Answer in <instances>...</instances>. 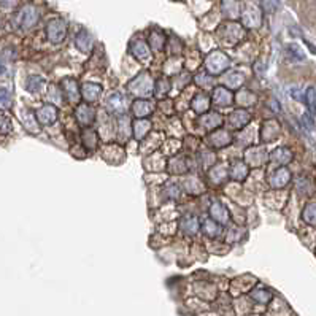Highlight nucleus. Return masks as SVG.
I'll return each mask as SVG.
<instances>
[{"label":"nucleus","mask_w":316,"mask_h":316,"mask_svg":"<svg viewBox=\"0 0 316 316\" xmlns=\"http://www.w3.org/2000/svg\"><path fill=\"white\" fill-rule=\"evenodd\" d=\"M302 218L305 222L311 226H316V204H310L303 208V213H302Z\"/></svg>","instance_id":"18"},{"label":"nucleus","mask_w":316,"mask_h":316,"mask_svg":"<svg viewBox=\"0 0 316 316\" xmlns=\"http://www.w3.org/2000/svg\"><path fill=\"white\" fill-rule=\"evenodd\" d=\"M11 103V97L8 94V91L0 89V107H10Z\"/></svg>","instance_id":"29"},{"label":"nucleus","mask_w":316,"mask_h":316,"mask_svg":"<svg viewBox=\"0 0 316 316\" xmlns=\"http://www.w3.org/2000/svg\"><path fill=\"white\" fill-rule=\"evenodd\" d=\"M213 99H215L216 105H221V107H227V105H230V102H232V94L224 88H218L215 91Z\"/></svg>","instance_id":"10"},{"label":"nucleus","mask_w":316,"mask_h":316,"mask_svg":"<svg viewBox=\"0 0 316 316\" xmlns=\"http://www.w3.org/2000/svg\"><path fill=\"white\" fill-rule=\"evenodd\" d=\"M37 120L42 124H53L57 120V108L54 105H43L37 111Z\"/></svg>","instance_id":"4"},{"label":"nucleus","mask_w":316,"mask_h":316,"mask_svg":"<svg viewBox=\"0 0 316 316\" xmlns=\"http://www.w3.org/2000/svg\"><path fill=\"white\" fill-rule=\"evenodd\" d=\"M248 121H250V114L247 111H235L230 116V120H229V123L235 129L242 127L243 124H247Z\"/></svg>","instance_id":"16"},{"label":"nucleus","mask_w":316,"mask_h":316,"mask_svg":"<svg viewBox=\"0 0 316 316\" xmlns=\"http://www.w3.org/2000/svg\"><path fill=\"white\" fill-rule=\"evenodd\" d=\"M5 72V67L2 65V64H0V73H4Z\"/></svg>","instance_id":"32"},{"label":"nucleus","mask_w":316,"mask_h":316,"mask_svg":"<svg viewBox=\"0 0 316 316\" xmlns=\"http://www.w3.org/2000/svg\"><path fill=\"white\" fill-rule=\"evenodd\" d=\"M18 2H19V0H2V5L7 7V8H11V7H15Z\"/></svg>","instance_id":"31"},{"label":"nucleus","mask_w":316,"mask_h":316,"mask_svg":"<svg viewBox=\"0 0 316 316\" xmlns=\"http://www.w3.org/2000/svg\"><path fill=\"white\" fill-rule=\"evenodd\" d=\"M151 111H153V105H151L149 102L146 100H138L134 103V113L135 116H138V118H142V116H148Z\"/></svg>","instance_id":"15"},{"label":"nucleus","mask_w":316,"mask_h":316,"mask_svg":"<svg viewBox=\"0 0 316 316\" xmlns=\"http://www.w3.org/2000/svg\"><path fill=\"white\" fill-rule=\"evenodd\" d=\"M210 215H212L219 222H227L229 221V212L222 204H213L210 208Z\"/></svg>","instance_id":"9"},{"label":"nucleus","mask_w":316,"mask_h":316,"mask_svg":"<svg viewBox=\"0 0 316 316\" xmlns=\"http://www.w3.org/2000/svg\"><path fill=\"white\" fill-rule=\"evenodd\" d=\"M43 86H45V80L42 76H29L27 83H26V88L30 92H38L43 89Z\"/></svg>","instance_id":"19"},{"label":"nucleus","mask_w":316,"mask_h":316,"mask_svg":"<svg viewBox=\"0 0 316 316\" xmlns=\"http://www.w3.org/2000/svg\"><path fill=\"white\" fill-rule=\"evenodd\" d=\"M305 99H307V107L310 110L311 120H313L316 116V89L314 88H308L307 94H305Z\"/></svg>","instance_id":"20"},{"label":"nucleus","mask_w":316,"mask_h":316,"mask_svg":"<svg viewBox=\"0 0 316 316\" xmlns=\"http://www.w3.org/2000/svg\"><path fill=\"white\" fill-rule=\"evenodd\" d=\"M192 107H194L195 111H204V110H207V108H208V100H207V97H205V96H199V97H195V100H194V103H192Z\"/></svg>","instance_id":"25"},{"label":"nucleus","mask_w":316,"mask_h":316,"mask_svg":"<svg viewBox=\"0 0 316 316\" xmlns=\"http://www.w3.org/2000/svg\"><path fill=\"white\" fill-rule=\"evenodd\" d=\"M108 108L113 113H123L127 108V105L124 103L121 94H111V97L108 99Z\"/></svg>","instance_id":"11"},{"label":"nucleus","mask_w":316,"mask_h":316,"mask_svg":"<svg viewBox=\"0 0 316 316\" xmlns=\"http://www.w3.org/2000/svg\"><path fill=\"white\" fill-rule=\"evenodd\" d=\"M262 7L268 13H273L278 8V0H262Z\"/></svg>","instance_id":"27"},{"label":"nucleus","mask_w":316,"mask_h":316,"mask_svg":"<svg viewBox=\"0 0 316 316\" xmlns=\"http://www.w3.org/2000/svg\"><path fill=\"white\" fill-rule=\"evenodd\" d=\"M251 296H253L254 300L261 302V303H267L268 300L272 299V294H270V292H268L267 289H256Z\"/></svg>","instance_id":"23"},{"label":"nucleus","mask_w":316,"mask_h":316,"mask_svg":"<svg viewBox=\"0 0 316 316\" xmlns=\"http://www.w3.org/2000/svg\"><path fill=\"white\" fill-rule=\"evenodd\" d=\"M218 124H221L219 114H212V120H204V126H205L207 129H215Z\"/></svg>","instance_id":"28"},{"label":"nucleus","mask_w":316,"mask_h":316,"mask_svg":"<svg viewBox=\"0 0 316 316\" xmlns=\"http://www.w3.org/2000/svg\"><path fill=\"white\" fill-rule=\"evenodd\" d=\"M205 64L212 73H221L222 70H226L229 67V57L226 54H222L221 51H213L207 56Z\"/></svg>","instance_id":"2"},{"label":"nucleus","mask_w":316,"mask_h":316,"mask_svg":"<svg viewBox=\"0 0 316 316\" xmlns=\"http://www.w3.org/2000/svg\"><path fill=\"white\" fill-rule=\"evenodd\" d=\"M11 131V121L8 120V116L0 113V132L2 134H8Z\"/></svg>","instance_id":"26"},{"label":"nucleus","mask_w":316,"mask_h":316,"mask_svg":"<svg viewBox=\"0 0 316 316\" xmlns=\"http://www.w3.org/2000/svg\"><path fill=\"white\" fill-rule=\"evenodd\" d=\"M94 108H91L89 105H80L76 110V120L83 126H88L94 121Z\"/></svg>","instance_id":"7"},{"label":"nucleus","mask_w":316,"mask_h":316,"mask_svg":"<svg viewBox=\"0 0 316 316\" xmlns=\"http://www.w3.org/2000/svg\"><path fill=\"white\" fill-rule=\"evenodd\" d=\"M291 180V173L286 167H280L270 175V184L273 188H283Z\"/></svg>","instance_id":"5"},{"label":"nucleus","mask_w":316,"mask_h":316,"mask_svg":"<svg viewBox=\"0 0 316 316\" xmlns=\"http://www.w3.org/2000/svg\"><path fill=\"white\" fill-rule=\"evenodd\" d=\"M180 226H181V229H183L184 233H188V235H192V233H195L197 229H199V222H197V219L194 216H184L181 219V224Z\"/></svg>","instance_id":"12"},{"label":"nucleus","mask_w":316,"mask_h":316,"mask_svg":"<svg viewBox=\"0 0 316 316\" xmlns=\"http://www.w3.org/2000/svg\"><path fill=\"white\" fill-rule=\"evenodd\" d=\"M46 37L51 43H61L67 37V22L61 18L53 19L46 26Z\"/></svg>","instance_id":"1"},{"label":"nucleus","mask_w":316,"mask_h":316,"mask_svg":"<svg viewBox=\"0 0 316 316\" xmlns=\"http://www.w3.org/2000/svg\"><path fill=\"white\" fill-rule=\"evenodd\" d=\"M62 88H64V92H65V97L70 102H72V103L78 102V99H80V91H78V83H76L75 80H72V78L64 80L62 81Z\"/></svg>","instance_id":"6"},{"label":"nucleus","mask_w":316,"mask_h":316,"mask_svg":"<svg viewBox=\"0 0 316 316\" xmlns=\"http://www.w3.org/2000/svg\"><path fill=\"white\" fill-rule=\"evenodd\" d=\"M254 15H257L254 8H250L248 11H243V15H242V16H243V22H245V24L250 26V27L259 24L261 18H259V16H254Z\"/></svg>","instance_id":"21"},{"label":"nucleus","mask_w":316,"mask_h":316,"mask_svg":"<svg viewBox=\"0 0 316 316\" xmlns=\"http://www.w3.org/2000/svg\"><path fill=\"white\" fill-rule=\"evenodd\" d=\"M204 232H207L208 235H216V233H218L219 230H218V226L213 224L212 221H207L205 224H204Z\"/></svg>","instance_id":"30"},{"label":"nucleus","mask_w":316,"mask_h":316,"mask_svg":"<svg viewBox=\"0 0 316 316\" xmlns=\"http://www.w3.org/2000/svg\"><path fill=\"white\" fill-rule=\"evenodd\" d=\"M292 159V154L288 148H278L272 154V161H276L278 164H288Z\"/></svg>","instance_id":"17"},{"label":"nucleus","mask_w":316,"mask_h":316,"mask_svg":"<svg viewBox=\"0 0 316 316\" xmlns=\"http://www.w3.org/2000/svg\"><path fill=\"white\" fill-rule=\"evenodd\" d=\"M75 43H76V48H78L80 51L88 53V51L91 50V46H92V40H91L89 32H88L86 29L80 30V32L76 33V40H75Z\"/></svg>","instance_id":"8"},{"label":"nucleus","mask_w":316,"mask_h":316,"mask_svg":"<svg viewBox=\"0 0 316 316\" xmlns=\"http://www.w3.org/2000/svg\"><path fill=\"white\" fill-rule=\"evenodd\" d=\"M248 175V167L243 162H233V166L230 169V177L233 180H243Z\"/></svg>","instance_id":"14"},{"label":"nucleus","mask_w":316,"mask_h":316,"mask_svg":"<svg viewBox=\"0 0 316 316\" xmlns=\"http://www.w3.org/2000/svg\"><path fill=\"white\" fill-rule=\"evenodd\" d=\"M132 53L137 59H148L149 57V51H148V46L142 42V40H137L132 43Z\"/></svg>","instance_id":"13"},{"label":"nucleus","mask_w":316,"mask_h":316,"mask_svg":"<svg viewBox=\"0 0 316 316\" xmlns=\"http://www.w3.org/2000/svg\"><path fill=\"white\" fill-rule=\"evenodd\" d=\"M100 86L99 85H85V88H83V94H85V97L88 99V100H96L99 96H100Z\"/></svg>","instance_id":"22"},{"label":"nucleus","mask_w":316,"mask_h":316,"mask_svg":"<svg viewBox=\"0 0 316 316\" xmlns=\"http://www.w3.org/2000/svg\"><path fill=\"white\" fill-rule=\"evenodd\" d=\"M286 53H288V56H291V57H294V59H303V57H305V54L302 53V50L299 48L297 45H288L286 46Z\"/></svg>","instance_id":"24"},{"label":"nucleus","mask_w":316,"mask_h":316,"mask_svg":"<svg viewBox=\"0 0 316 316\" xmlns=\"http://www.w3.org/2000/svg\"><path fill=\"white\" fill-rule=\"evenodd\" d=\"M38 11L35 7L32 5H27L24 7L21 11H19V15H18V24L21 29H32L35 24H37V21H38Z\"/></svg>","instance_id":"3"}]
</instances>
